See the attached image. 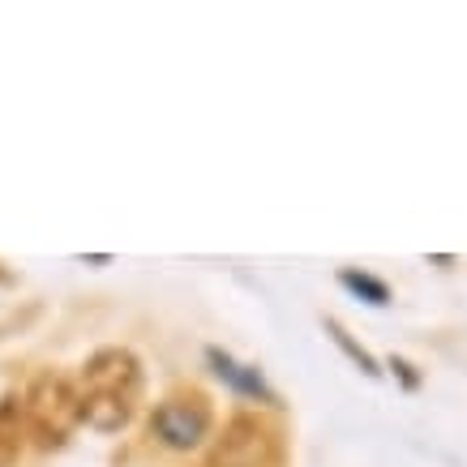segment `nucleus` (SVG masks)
<instances>
[{"label": "nucleus", "mask_w": 467, "mask_h": 467, "mask_svg": "<svg viewBox=\"0 0 467 467\" xmlns=\"http://www.w3.org/2000/svg\"><path fill=\"white\" fill-rule=\"evenodd\" d=\"M26 451V425H22V403L17 395L0 399V467H14Z\"/></svg>", "instance_id": "nucleus-5"}, {"label": "nucleus", "mask_w": 467, "mask_h": 467, "mask_svg": "<svg viewBox=\"0 0 467 467\" xmlns=\"http://www.w3.org/2000/svg\"><path fill=\"white\" fill-rule=\"evenodd\" d=\"M343 284L356 287V292H365V296L373 300V305H386V287H382V284H373V279H365V275H352V270H348V275H343Z\"/></svg>", "instance_id": "nucleus-6"}, {"label": "nucleus", "mask_w": 467, "mask_h": 467, "mask_svg": "<svg viewBox=\"0 0 467 467\" xmlns=\"http://www.w3.org/2000/svg\"><path fill=\"white\" fill-rule=\"evenodd\" d=\"M284 463V438L257 411H236L211 438L206 467H279Z\"/></svg>", "instance_id": "nucleus-3"}, {"label": "nucleus", "mask_w": 467, "mask_h": 467, "mask_svg": "<svg viewBox=\"0 0 467 467\" xmlns=\"http://www.w3.org/2000/svg\"><path fill=\"white\" fill-rule=\"evenodd\" d=\"M22 403V425H26V438L39 446V451H60L69 433L82 425V403H78V382L69 373H57V368H39L26 382V390L17 395Z\"/></svg>", "instance_id": "nucleus-2"}, {"label": "nucleus", "mask_w": 467, "mask_h": 467, "mask_svg": "<svg viewBox=\"0 0 467 467\" xmlns=\"http://www.w3.org/2000/svg\"><path fill=\"white\" fill-rule=\"evenodd\" d=\"M150 433L168 451H198L214 433V408L211 395L198 386H176L155 403L150 411Z\"/></svg>", "instance_id": "nucleus-4"}, {"label": "nucleus", "mask_w": 467, "mask_h": 467, "mask_svg": "<svg viewBox=\"0 0 467 467\" xmlns=\"http://www.w3.org/2000/svg\"><path fill=\"white\" fill-rule=\"evenodd\" d=\"M73 382H78V403H82V425H90L95 433H120L142 411L146 373L138 352L129 348L90 352Z\"/></svg>", "instance_id": "nucleus-1"}]
</instances>
